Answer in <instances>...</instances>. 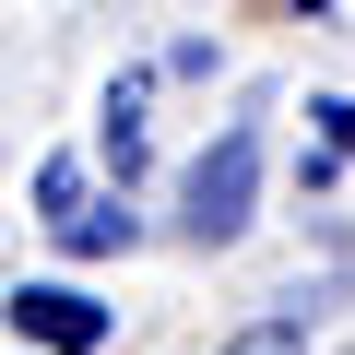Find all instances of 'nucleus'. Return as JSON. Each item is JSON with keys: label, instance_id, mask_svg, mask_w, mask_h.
I'll return each mask as SVG.
<instances>
[{"label": "nucleus", "instance_id": "nucleus-5", "mask_svg": "<svg viewBox=\"0 0 355 355\" xmlns=\"http://www.w3.org/2000/svg\"><path fill=\"white\" fill-rule=\"evenodd\" d=\"M237 355H296V331H284V320H272V331H249V343H237Z\"/></svg>", "mask_w": 355, "mask_h": 355}, {"label": "nucleus", "instance_id": "nucleus-4", "mask_svg": "<svg viewBox=\"0 0 355 355\" xmlns=\"http://www.w3.org/2000/svg\"><path fill=\"white\" fill-rule=\"evenodd\" d=\"M60 237H71V249H119V237H130V214H119V202H107V214H71V225H60Z\"/></svg>", "mask_w": 355, "mask_h": 355}, {"label": "nucleus", "instance_id": "nucleus-1", "mask_svg": "<svg viewBox=\"0 0 355 355\" xmlns=\"http://www.w3.org/2000/svg\"><path fill=\"white\" fill-rule=\"evenodd\" d=\"M249 202H261V142H249V130H225V142L190 166L178 214H190V237H237V225H249Z\"/></svg>", "mask_w": 355, "mask_h": 355}, {"label": "nucleus", "instance_id": "nucleus-3", "mask_svg": "<svg viewBox=\"0 0 355 355\" xmlns=\"http://www.w3.org/2000/svg\"><path fill=\"white\" fill-rule=\"evenodd\" d=\"M36 214H48V225L83 214V166H36Z\"/></svg>", "mask_w": 355, "mask_h": 355}, {"label": "nucleus", "instance_id": "nucleus-2", "mask_svg": "<svg viewBox=\"0 0 355 355\" xmlns=\"http://www.w3.org/2000/svg\"><path fill=\"white\" fill-rule=\"evenodd\" d=\"M12 331L48 343V355H95V343H107V308H95L83 284H24V296H12Z\"/></svg>", "mask_w": 355, "mask_h": 355}]
</instances>
